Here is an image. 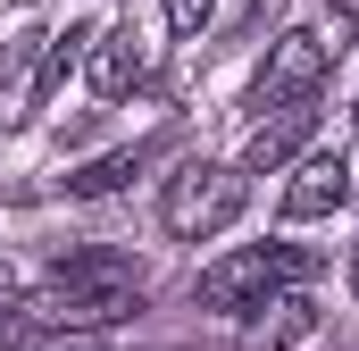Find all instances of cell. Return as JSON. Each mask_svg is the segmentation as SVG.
I'll return each instance as SVG.
<instances>
[{"label":"cell","mask_w":359,"mask_h":351,"mask_svg":"<svg viewBox=\"0 0 359 351\" xmlns=\"http://www.w3.org/2000/svg\"><path fill=\"white\" fill-rule=\"evenodd\" d=\"M301 276H318L309 251H292V243H251V251H226V260L201 267V276H192V301H201V310H251L259 293L301 284Z\"/></svg>","instance_id":"cell-1"},{"label":"cell","mask_w":359,"mask_h":351,"mask_svg":"<svg viewBox=\"0 0 359 351\" xmlns=\"http://www.w3.org/2000/svg\"><path fill=\"white\" fill-rule=\"evenodd\" d=\"M243 201H251L243 168H209V159H184V168L168 176V201H159V218H168V234L201 243V234L234 226V218H243Z\"/></svg>","instance_id":"cell-2"},{"label":"cell","mask_w":359,"mask_h":351,"mask_svg":"<svg viewBox=\"0 0 359 351\" xmlns=\"http://www.w3.org/2000/svg\"><path fill=\"white\" fill-rule=\"evenodd\" d=\"M134 310H142V284H50V293H34V301H25V318H34V326H50V335L117 326V318H134Z\"/></svg>","instance_id":"cell-3"},{"label":"cell","mask_w":359,"mask_h":351,"mask_svg":"<svg viewBox=\"0 0 359 351\" xmlns=\"http://www.w3.org/2000/svg\"><path fill=\"white\" fill-rule=\"evenodd\" d=\"M326 84V42L309 34V25H292V34H276L268 67H259V84H251V100L259 109H292V100H309V92Z\"/></svg>","instance_id":"cell-4"},{"label":"cell","mask_w":359,"mask_h":351,"mask_svg":"<svg viewBox=\"0 0 359 351\" xmlns=\"http://www.w3.org/2000/svg\"><path fill=\"white\" fill-rule=\"evenodd\" d=\"M251 310H259V318L243 326V351H292V343L318 335V301H309V293H284V284H276V293H259Z\"/></svg>","instance_id":"cell-5"},{"label":"cell","mask_w":359,"mask_h":351,"mask_svg":"<svg viewBox=\"0 0 359 351\" xmlns=\"http://www.w3.org/2000/svg\"><path fill=\"white\" fill-rule=\"evenodd\" d=\"M142 76H151V51H142V34H134V25L92 34V92H100V100H126Z\"/></svg>","instance_id":"cell-6"},{"label":"cell","mask_w":359,"mask_h":351,"mask_svg":"<svg viewBox=\"0 0 359 351\" xmlns=\"http://www.w3.org/2000/svg\"><path fill=\"white\" fill-rule=\"evenodd\" d=\"M351 201V168L334 159V151H318V159H301V176L284 184V218L301 226V218H334Z\"/></svg>","instance_id":"cell-7"},{"label":"cell","mask_w":359,"mask_h":351,"mask_svg":"<svg viewBox=\"0 0 359 351\" xmlns=\"http://www.w3.org/2000/svg\"><path fill=\"white\" fill-rule=\"evenodd\" d=\"M301 134H309V109L292 100L276 126H251V143H243V176H268V168H284L292 151H301Z\"/></svg>","instance_id":"cell-8"},{"label":"cell","mask_w":359,"mask_h":351,"mask_svg":"<svg viewBox=\"0 0 359 351\" xmlns=\"http://www.w3.org/2000/svg\"><path fill=\"white\" fill-rule=\"evenodd\" d=\"M84 42H92V25H67V34H50V51L34 59V84H25V109H50V100H59V84H67V67L84 59Z\"/></svg>","instance_id":"cell-9"},{"label":"cell","mask_w":359,"mask_h":351,"mask_svg":"<svg viewBox=\"0 0 359 351\" xmlns=\"http://www.w3.org/2000/svg\"><path fill=\"white\" fill-rule=\"evenodd\" d=\"M142 168H151V151H109V159H92V168L67 176V192H76V201H100V192H126Z\"/></svg>","instance_id":"cell-10"},{"label":"cell","mask_w":359,"mask_h":351,"mask_svg":"<svg viewBox=\"0 0 359 351\" xmlns=\"http://www.w3.org/2000/svg\"><path fill=\"white\" fill-rule=\"evenodd\" d=\"M59 284H142V267L126 251H76V260H59Z\"/></svg>","instance_id":"cell-11"},{"label":"cell","mask_w":359,"mask_h":351,"mask_svg":"<svg viewBox=\"0 0 359 351\" xmlns=\"http://www.w3.org/2000/svg\"><path fill=\"white\" fill-rule=\"evenodd\" d=\"M209 17H217V0H168V25H176V34H201Z\"/></svg>","instance_id":"cell-12"},{"label":"cell","mask_w":359,"mask_h":351,"mask_svg":"<svg viewBox=\"0 0 359 351\" xmlns=\"http://www.w3.org/2000/svg\"><path fill=\"white\" fill-rule=\"evenodd\" d=\"M25 335H42V326L25 318V301H8V310H0V351H17Z\"/></svg>","instance_id":"cell-13"},{"label":"cell","mask_w":359,"mask_h":351,"mask_svg":"<svg viewBox=\"0 0 359 351\" xmlns=\"http://www.w3.org/2000/svg\"><path fill=\"white\" fill-rule=\"evenodd\" d=\"M59 351H109V343H59Z\"/></svg>","instance_id":"cell-14"},{"label":"cell","mask_w":359,"mask_h":351,"mask_svg":"<svg viewBox=\"0 0 359 351\" xmlns=\"http://www.w3.org/2000/svg\"><path fill=\"white\" fill-rule=\"evenodd\" d=\"M343 8H351V34H359V0H343Z\"/></svg>","instance_id":"cell-15"},{"label":"cell","mask_w":359,"mask_h":351,"mask_svg":"<svg viewBox=\"0 0 359 351\" xmlns=\"http://www.w3.org/2000/svg\"><path fill=\"white\" fill-rule=\"evenodd\" d=\"M351 284H359V251H351Z\"/></svg>","instance_id":"cell-16"},{"label":"cell","mask_w":359,"mask_h":351,"mask_svg":"<svg viewBox=\"0 0 359 351\" xmlns=\"http://www.w3.org/2000/svg\"><path fill=\"white\" fill-rule=\"evenodd\" d=\"M0 293H8V267H0Z\"/></svg>","instance_id":"cell-17"},{"label":"cell","mask_w":359,"mask_h":351,"mask_svg":"<svg viewBox=\"0 0 359 351\" xmlns=\"http://www.w3.org/2000/svg\"><path fill=\"white\" fill-rule=\"evenodd\" d=\"M351 126H359V117H351Z\"/></svg>","instance_id":"cell-18"}]
</instances>
